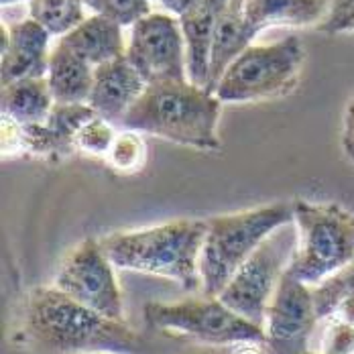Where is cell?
I'll use <instances>...</instances> for the list:
<instances>
[{
	"mask_svg": "<svg viewBox=\"0 0 354 354\" xmlns=\"http://www.w3.org/2000/svg\"><path fill=\"white\" fill-rule=\"evenodd\" d=\"M318 322L312 287L285 271L267 308L265 336L273 354H306Z\"/></svg>",
	"mask_w": 354,
	"mask_h": 354,
	"instance_id": "obj_11",
	"label": "cell"
},
{
	"mask_svg": "<svg viewBox=\"0 0 354 354\" xmlns=\"http://www.w3.org/2000/svg\"><path fill=\"white\" fill-rule=\"evenodd\" d=\"M230 346L232 344H228V346H208V348H200V351H194V353L189 354H230Z\"/></svg>",
	"mask_w": 354,
	"mask_h": 354,
	"instance_id": "obj_32",
	"label": "cell"
},
{
	"mask_svg": "<svg viewBox=\"0 0 354 354\" xmlns=\"http://www.w3.org/2000/svg\"><path fill=\"white\" fill-rule=\"evenodd\" d=\"M145 322L161 332H176L212 346L236 342H267L265 328L241 318L218 297L185 299L179 304H147Z\"/></svg>",
	"mask_w": 354,
	"mask_h": 354,
	"instance_id": "obj_8",
	"label": "cell"
},
{
	"mask_svg": "<svg viewBox=\"0 0 354 354\" xmlns=\"http://www.w3.org/2000/svg\"><path fill=\"white\" fill-rule=\"evenodd\" d=\"M92 15H102L120 27H133L151 12V0H86Z\"/></svg>",
	"mask_w": 354,
	"mask_h": 354,
	"instance_id": "obj_24",
	"label": "cell"
},
{
	"mask_svg": "<svg viewBox=\"0 0 354 354\" xmlns=\"http://www.w3.org/2000/svg\"><path fill=\"white\" fill-rule=\"evenodd\" d=\"M116 139L114 124L108 122L106 118L94 116L90 118L75 135V149L86 151L96 157H106L112 142Z\"/></svg>",
	"mask_w": 354,
	"mask_h": 354,
	"instance_id": "obj_25",
	"label": "cell"
},
{
	"mask_svg": "<svg viewBox=\"0 0 354 354\" xmlns=\"http://www.w3.org/2000/svg\"><path fill=\"white\" fill-rule=\"evenodd\" d=\"M25 338L37 354H133L139 336L124 324L77 304L57 287H39L27 301Z\"/></svg>",
	"mask_w": 354,
	"mask_h": 354,
	"instance_id": "obj_1",
	"label": "cell"
},
{
	"mask_svg": "<svg viewBox=\"0 0 354 354\" xmlns=\"http://www.w3.org/2000/svg\"><path fill=\"white\" fill-rule=\"evenodd\" d=\"M328 10V0H245V19L254 35L271 27L316 25Z\"/></svg>",
	"mask_w": 354,
	"mask_h": 354,
	"instance_id": "obj_18",
	"label": "cell"
},
{
	"mask_svg": "<svg viewBox=\"0 0 354 354\" xmlns=\"http://www.w3.org/2000/svg\"><path fill=\"white\" fill-rule=\"evenodd\" d=\"M51 33L35 19L2 27L0 84L6 86L25 77H45L49 70Z\"/></svg>",
	"mask_w": 354,
	"mask_h": 354,
	"instance_id": "obj_12",
	"label": "cell"
},
{
	"mask_svg": "<svg viewBox=\"0 0 354 354\" xmlns=\"http://www.w3.org/2000/svg\"><path fill=\"white\" fill-rule=\"evenodd\" d=\"M161 2V6L169 12V15H174V17H183V15H187L189 10H194L202 0H159Z\"/></svg>",
	"mask_w": 354,
	"mask_h": 354,
	"instance_id": "obj_29",
	"label": "cell"
},
{
	"mask_svg": "<svg viewBox=\"0 0 354 354\" xmlns=\"http://www.w3.org/2000/svg\"><path fill=\"white\" fill-rule=\"evenodd\" d=\"M86 0H29V17L41 23L51 37H64L88 19Z\"/></svg>",
	"mask_w": 354,
	"mask_h": 354,
	"instance_id": "obj_21",
	"label": "cell"
},
{
	"mask_svg": "<svg viewBox=\"0 0 354 354\" xmlns=\"http://www.w3.org/2000/svg\"><path fill=\"white\" fill-rule=\"evenodd\" d=\"M318 319H328L348 297H354V261L312 287Z\"/></svg>",
	"mask_w": 354,
	"mask_h": 354,
	"instance_id": "obj_22",
	"label": "cell"
},
{
	"mask_svg": "<svg viewBox=\"0 0 354 354\" xmlns=\"http://www.w3.org/2000/svg\"><path fill=\"white\" fill-rule=\"evenodd\" d=\"M230 354H273L267 342H236L230 346Z\"/></svg>",
	"mask_w": 354,
	"mask_h": 354,
	"instance_id": "obj_30",
	"label": "cell"
},
{
	"mask_svg": "<svg viewBox=\"0 0 354 354\" xmlns=\"http://www.w3.org/2000/svg\"><path fill=\"white\" fill-rule=\"evenodd\" d=\"M226 2L228 0H202L194 10L179 17L187 49V77L196 86L206 88L208 84L214 31Z\"/></svg>",
	"mask_w": 354,
	"mask_h": 354,
	"instance_id": "obj_15",
	"label": "cell"
},
{
	"mask_svg": "<svg viewBox=\"0 0 354 354\" xmlns=\"http://www.w3.org/2000/svg\"><path fill=\"white\" fill-rule=\"evenodd\" d=\"M293 222V204H271L252 210L212 216L200 254L202 293L218 297L236 269L277 228Z\"/></svg>",
	"mask_w": 354,
	"mask_h": 354,
	"instance_id": "obj_4",
	"label": "cell"
},
{
	"mask_svg": "<svg viewBox=\"0 0 354 354\" xmlns=\"http://www.w3.org/2000/svg\"><path fill=\"white\" fill-rule=\"evenodd\" d=\"M82 354H114V353H82Z\"/></svg>",
	"mask_w": 354,
	"mask_h": 354,
	"instance_id": "obj_34",
	"label": "cell"
},
{
	"mask_svg": "<svg viewBox=\"0 0 354 354\" xmlns=\"http://www.w3.org/2000/svg\"><path fill=\"white\" fill-rule=\"evenodd\" d=\"M47 82L55 104H88L94 86V66L57 41L51 47Z\"/></svg>",
	"mask_w": 354,
	"mask_h": 354,
	"instance_id": "obj_19",
	"label": "cell"
},
{
	"mask_svg": "<svg viewBox=\"0 0 354 354\" xmlns=\"http://www.w3.org/2000/svg\"><path fill=\"white\" fill-rule=\"evenodd\" d=\"M297 247L287 271L310 287L354 261V214L336 202H293Z\"/></svg>",
	"mask_w": 354,
	"mask_h": 354,
	"instance_id": "obj_5",
	"label": "cell"
},
{
	"mask_svg": "<svg viewBox=\"0 0 354 354\" xmlns=\"http://www.w3.org/2000/svg\"><path fill=\"white\" fill-rule=\"evenodd\" d=\"M122 29L124 27H120L116 21L108 17L90 15L86 21H82L75 29L59 37L57 41L96 68L127 53V41Z\"/></svg>",
	"mask_w": 354,
	"mask_h": 354,
	"instance_id": "obj_17",
	"label": "cell"
},
{
	"mask_svg": "<svg viewBox=\"0 0 354 354\" xmlns=\"http://www.w3.org/2000/svg\"><path fill=\"white\" fill-rule=\"evenodd\" d=\"M0 2H2V6H10V4H17L21 0H0Z\"/></svg>",
	"mask_w": 354,
	"mask_h": 354,
	"instance_id": "obj_33",
	"label": "cell"
},
{
	"mask_svg": "<svg viewBox=\"0 0 354 354\" xmlns=\"http://www.w3.org/2000/svg\"><path fill=\"white\" fill-rule=\"evenodd\" d=\"M127 59L147 84L187 77V49L179 19L169 12H149L131 27Z\"/></svg>",
	"mask_w": 354,
	"mask_h": 354,
	"instance_id": "obj_10",
	"label": "cell"
},
{
	"mask_svg": "<svg viewBox=\"0 0 354 354\" xmlns=\"http://www.w3.org/2000/svg\"><path fill=\"white\" fill-rule=\"evenodd\" d=\"M149 84L127 55L114 57L94 68V86L88 104L96 116L120 127L127 112L139 100Z\"/></svg>",
	"mask_w": 354,
	"mask_h": 354,
	"instance_id": "obj_13",
	"label": "cell"
},
{
	"mask_svg": "<svg viewBox=\"0 0 354 354\" xmlns=\"http://www.w3.org/2000/svg\"><path fill=\"white\" fill-rule=\"evenodd\" d=\"M324 35L354 33V0H332L328 15L318 25Z\"/></svg>",
	"mask_w": 354,
	"mask_h": 354,
	"instance_id": "obj_26",
	"label": "cell"
},
{
	"mask_svg": "<svg viewBox=\"0 0 354 354\" xmlns=\"http://www.w3.org/2000/svg\"><path fill=\"white\" fill-rule=\"evenodd\" d=\"M53 287L106 318L124 319L122 293L116 283L114 265L96 239H86L71 248L55 275Z\"/></svg>",
	"mask_w": 354,
	"mask_h": 354,
	"instance_id": "obj_9",
	"label": "cell"
},
{
	"mask_svg": "<svg viewBox=\"0 0 354 354\" xmlns=\"http://www.w3.org/2000/svg\"><path fill=\"white\" fill-rule=\"evenodd\" d=\"M94 116L90 104H55L43 122L23 124V147L37 157H66L75 149L77 131Z\"/></svg>",
	"mask_w": 354,
	"mask_h": 354,
	"instance_id": "obj_14",
	"label": "cell"
},
{
	"mask_svg": "<svg viewBox=\"0 0 354 354\" xmlns=\"http://www.w3.org/2000/svg\"><path fill=\"white\" fill-rule=\"evenodd\" d=\"M108 165L118 174H135L147 161V145L139 131L124 129L112 142L106 155Z\"/></svg>",
	"mask_w": 354,
	"mask_h": 354,
	"instance_id": "obj_23",
	"label": "cell"
},
{
	"mask_svg": "<svg viewBox=\"0 0 354 354\" xmlns=\"http://www.w3.org/2000/svg\"><path fill=\"white\" fill-rule=\"evenodd\" d=\"M330 319V328L326 332L324 353L322 354H353L354 353V326L342 319Z\"/></svg>",
	"mask_w": 354,
	"mask_h": 354,
	"instance_id": "obj_27",
	"label": "cell"
},
{
	"mask_svg": "<svg viewBox=\"0 0 354 354\" xmlns=\"http://www.w3.org/2000/svg\"><path fill=\"white\" fill-rule=\"evenodd\" d=\"M330 318L334 319H342V322H346V324H353L354 326V297H348V299H344L336 310H334V314L330 316Z\"/></svg>",
	"mask_w": 354,
	"mask_h": 354,
	"instance_id": "obj_31",
	"label": "cell"
},
{
	"mask_svg": "<svg viewBox=\"0 0 354 354\" xmlns=\"http://www.w3.org/2000/svg\"><path fill=\"white\" fill-rule=\"evenodd\" d=\"M254 37V31L248 27L245 19V0H228L214 31L210 73L206 84L208 92H216L222 73L252 43Z\"/></svg>",
	"mask_w": 354,
	"mask_h": 354,
	"instance_id": "obj_16",
	"label": "cell"
},
{
	"mask_svg": "<svg viewBox=\"0 0 354 354\" xmlns=\"http://www.w3.org/2000/svg\"><path fill=\"white\" fill-rule=\"evenodd\" d=\"M304 59V43L293 35L271 45H248L222 73L214 94L239 104L285 98L299 84Z\"/></svg>",
	"mask_w": 354,
	"mask_h": 354,
	"instance_id": "obj_6",
	"label": "cell"
},
{
	"mask_svg": "<svg viewBox=\"0 0 354 354\" xmlns=\"http://www.w3.org/2000/svg\"><path fill=\"white\" fill-rule=\"evenodd\" d=\"M222 100L189 80H163L145 88L120 127L198 151H220Z\"/></svg>",
	"mask_w": 354,
	"mask_h": 354,
	"instance_id": "obj_2",
	"label": "cell"
},
{
	"mask_svg": "<svg viewBox=\"0 0 354 354\" xmlns=\"http://www.w3.org/2000/svg\"><path fill=\"white\" fill-rule=\"evenodd\" d=\"M206 220L183 218L167 224L112 232L100 239L116 269L174 279L187 291L202 289L200 254Z\"/></svg>",
	"mask_w": 354,
	"mask_h": 354,
	"instance_id": "obj_3",
	"label": "cell"
},
{
	"mask_svg": "<svg viewBox=\"0 0 354 354\" xmlns=\"http://www.w3.org/2000/svg\"><path fill=\"white\" fill-rule=\"evenodd\" d=\"M306 354H314V353H310V351H308V353H306Z\"/></svg>",
	"mask_w": 354,
	"mask_h": 354,
	"instance_id": "obj_35",
	"label": "cell"
},
{
	"mask_svg": "<svg viewBox=\"0 0 354 354\" xmlns=\"http://www.w3.org/2000/svg\"><path fill=\"white\" fill-rule=\"evenodd\" d=\"M55 106L47 75L45 77H25L2 86L0 110L4 116L21 122L37 124L43 122Z\"/></svg>",
	"mask_w": 354,
	"mask_h": 354,
	"instance_id": "obj_20",
	"label": "cell"
},
{
	"mask_svg": "<svg viewBox=\"0 0 354 354\" xmlns=\"http://www.w3.org/2000/svg\"><path fill=\"white\" fill-rule=\"evenodd\" d=\"M285 226L263 241L218 293V299L226 308L261 328H265L271 297L297 247V230L295 234H287Z\"/></svg>",
	"mask_w": 354,
	"mask_h": 354,
	"instance_id": "obj_7",
	"label": "cell"
},
{
	"mask_svg": "<svg viewBox=\"0 0 354 354\" xmlns=\"http://www.w3.org/2000/svg\"><path fill=\"white\" fill-rule=\"evenodd\" d=\"M342 149L346 157L354 163V100L346 108L344 114V127H342Z\"/></svg>",
	"mask_w": 354,
	"mask_h": 354,
	"instance_id": "obj_28",
	"label": "cell"
}]
</instances>
